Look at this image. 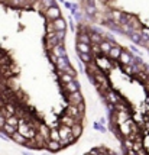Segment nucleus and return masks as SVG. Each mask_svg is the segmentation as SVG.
Masks as SVG:
<instances>
[{"label": "nucleus", "mask_w": 149, "mask_h": 155, "mask_svg": "<svg viewBox=\"0 0 149 155\" xmlns=\"http://www.w3.org/2000/svg\"><path fill=\"white\" fill-rule=\"evenodd\" d=\"M119 61L122 62V65H126V64H133V62H135V58L130 55L129 51L123 49L122 54H120V57H119Z\"/></svg>", "instance_id": "nucleus-11"}, {"label": "nucleus", "mask_w": 149, "mask_h": 155, "mask_svg": "<svg viewBox=\"0 0 149 155\" xmlns=\"http://www.w3.org/2000/svg\"><path fill=\"white\" fill-rule=\"evenodd\" d=\"M146 152H148V155H149V148H146Z\"/></svg>", "instance_id": "nucleus-38"}, {"label": "nucleus", "mask_w": 149, "mask_h": 155, "mask_svg": "<svg viewBox=\"0 0 149 155\" xmlns=\"http://www.w3.org/2000/svg\"><path fill=\"white\" fill-rule=\"evenodd\" d=\"M64 113L68 116H71V117H74L77 122H81L83 119H84V113H81V112L78 110V107H77V106H73V104H68L67 107H65V110H64Z\"/></svg>", "instance_id": "nucleus-3"}, {"label": "nucleus", "mask_w": 149, "mask_h": 155, "mask_svg": "<svg viewBox=\"0 0 149 155\" xmlns=\"http://www.w3.org/2000/svg\"><path fill=\"white\" fill-rule=\"evenodd\" d=\"M122 70H123V73H125V74H129V75L135 74V71H133V65H132V64H126V65H122Z\"/></svg>", "instance_id": "nucleus-28"}, {"label": "nucleus", "mask_w": 149, "mask_h": 155, "mask_svg": "<svg viewBox=\"0 0 149 155\" xmlns=\"http://www.w3.org/2000/svg\"><path fill=\"white\" fill-rule=\"evenodd\" d=\"M122 51L123 49L119 47V45H115V47L110 49V52L107 54V57L112 61H119V57H120V54H122Z\"/></svg>", "instance_id": "nucleus-12"}, {"label": "nucleus", "mask_w": 149, "mask_h": 155, "mask_svg": "<svg viewBox=\"0 0 149 155\" xmlns=\"http://www.w3.org/2000/svg\"><path fill=\"white\" fill-rule=\"evenodd\" d=\"M49 60H51V61H52V62L55 64V62L58 61V57H57V55H54L52 52H49Z\"/></svg>", "instance_id": "nucleus-35"}, {"label": "nucleus", "mask_w": 149, "mask_h": 155, "mask_svg": "<svg viewBox=\"0 0 149 155\" xmlns=\"http://www.w3.org/2000/svg\"><path fill=\"white\" fill-rule=\"evenodd\" d=\"M49 52H52L54 55H57L58 58H60V57H67V51H65V48H64V44H58V45H55Z\"/></svg>", "instance_id": "nucleus-13"}, {"label": "nucleus", "mask_w": 149, "mask_h": 155, "mask_svg": "<svg viewBox=\"0 0 149 155\" xmlns=\"http://www.w3.org/2000/svg\"><path fill=\"white\" fill-rule=\"evenodd\" d=\"M57 38L60 41V44H64V38H65V31H57Z\"/></svg>", "instance_id": "nucleus-31"}, {"label": "nucleus", "mask_w": 149, "mask_h": 155, "mask_svg": "<svg viewBox=\"0 0 149 155\" xmlns=\"http://www.w3.org/2000/svg\"><path fill=\"white\" fill-rule=\"evenodd\" d=\"M60 123H61V125H65V126H70V128H73L75 123H77V120H75L74 117H71V116H68V115L64 113V115L60 117Z\"/></svg>", "instance_id": "nucleus-14"}, {"label": "nucleus", "mask_w": 149, "mask_h": 155, "mask_svg": "<svg viewBox=\"0 0 149 155\" xmlns=\"http://www.w3.org/2000/svg\"><path fill=\"white\" fill-rule=\"evenodd\" d=\"M47 32H57L54 28V23H52V20H48L47 23Z\"/></svg>", "instance_id": "nucleus-32"}, {"label": "nucleus", "mask_w": 149, "mask_h": 155, "mask_svg": "<svg viewBox=\"0 0 149 155\" xmlns=\"http://www.w3.org/2000/svg\"><path fill=\"white\" fill-rule=\"evenodd\" d=\"M100 123H102V125H104V123H106V117H102V119H100Z\"/></svg>", "instance_id": "nucleus-37"}, {"label": "nucleus", "mask_w": 149, "mask_h": 155, "mask_svg": "<svg viewBox=\"0 0 149 155\" xmlns=\"http://www.w3.org/2000/svg\"><path fill=\"white\" fill-rule=\"evenodd\" d=\"M42 155H51V152H49V154H42Z\"/></svg>", "instance_id": "nucleus-39"}, {"label": "nucleus", "mask_w": 149, "mask_h": 155, "mask_svg": "<svg viewBox=\"0 0 149 155\" xmlns=\"http://www.w3.org/2000/svg\"><path fill=\"white\" fill-rule=\"evenodd\" d=\"M71 134H73V136H74L75 139H78V138L83 135V123L81 122H77L74 126L71 128Z\"/></svg>", "instance_id": "nucleus-18"}, {"label": "nucleus", "mask_w": 149, "mask_h": 155, "mask_svg": "<svg viewBox=\"0 0 149 155\" xmlns=\"http://www.w3.org/2000/svg\"><path fill=\"white\" fill-rule=\"evenodd\" d=\"M55 67L58 71H64V73H68V74L74 75L75 77V70L71 67V64H70V60H68V57H60L58 61L55 62Z\"/></svg>", "instance_id": "nucleus-1"}, {"label": "nucleus", "mask_w": 149, "mask_h": 155, "mask_svg": "<svg viewBox=\"0 0 149 155\" xmlns=\"http://www.w3.org/2000/svg\"><path fill=\"white\" fill-rule=\"evenodd\" d=\"M61 9L57 6H51V7H48L47 10L44 12V16L47 18V20H55V19H58V18H61Z\"/></svg>", "instance_id": "nucleus-4"}, {"label": "nucleus", "mask_w": 149, "mask_h": 155, "mask_svg": "<svg viewBox=\"0 0 149 155\" xmlns=\"http://www.w3.org/2000/svg\"><path fill=\"white\" fill-rule=\"evenodd\" d=\"M41 2H42V6H44L45 10H47L48 7L55 6V0H41Z\"/></svg>", "instance_id": "nucleus-30"}, {"label": "nucleus", "mask_w": 149, "mask_h": 155, "mask_svg": "<svg viewBox=\"0 0 149 155\" xmlns=\"http://www.w3.org/2000/svg\"><path fill=\"white\" fill-rule=\"evenodd\" d=\"M29 151H32V149H38V143H36V141L35 139H28L26 145H25Z\"/></svg>", "instance_id": "nucleus-29"}, {"label": "nucleus", "mask_w": 149, "mask_h": 155, "mask_svg": "<svg viewBox=\"0 0 149 155\" xmlns=\"http://www.w3.org/2000/svg\"><path fill=\"white\" fill-rule=\"evenodd\" d=\"M5 123H6V116L3 115V113H2V110H0V130L3 129Z\"/></svg>", "instance_id": "nucleus-33"}, {"label": "nucleus", "mask_w": 149, "mask_h": 155, "mask_svg": "<svg viewBox=\"0 0 149 155\" xmlns=\"http://www.w3.org/2000/svg\"><path fill=\"white\" fill-rule=\"evenodd\" d=\"M10 141H13L15 143H18V145H22V147H25L28 142V138L25 135H22L21 132H15L13 135H10Z\"/></svg>", "instance_id": "nucleus-10"}, {"label": "nucleus", "mask_w": 149, "mask_h": 155, "mask_svg": "<svg viewBox=\"0 0 149 155\" xmlns=\"http://www.w3.org/2000/svg\"><path fill=\"white\" fill-rule=\"evenodd\" d=\"M93 129H96V130H99L100 134H106V132H107V129H106V126H104V125H102L100 122H94V123H93Z\"/></svg>", "instance_id": "nucleus-27"}, {"label": "nucleus", "mask_w": 149, "mask_h": 155, "mask_svg": "<svg viewBox=\"0 0 149 155\" xmlns=\"http://www.w3.org/2000/svg\"><path fill=\"white\" fill-rule=\"evenodd\" d=\"M19 116H16V115H12V116H9V117H6V123H9V125H12V126H15V128L18 129V125H19Z\"/></svg>", "instance_id": "nucleus-23"}, {"label": "nucleus", "mask_w": 149, "mask_h": 155, "mask_svg": "<svg viewBox=\"0 0 149 155\" xmlns=\"http://www.w3.org/2000/svg\"><path fill=\"white\" fill-rule=\"evenodd\" d=\"M62 91H64V94H71V93H75V91H80V84L77 83V81H71V83H68V84H64L62 86Z\"/></svg>", "instance_id": "nucleus-9"}, {"label": "nucleus", "mask_w": 149, "mask_h": 155, "mask_svg": "<svg viewBox=\"0 0 149 155\" xmlns=\"http://www.w3.org/2000/svg\"><path fill=\"white\" fill-rule=\"evenodd\" d=\"M77 49H78V52H86V54H91V45H90V44H83V42H77Z\"/></svg>", "instance_id": "nucleus-21"}, {"label": "nucleus", "mask_w": 149, "mask_h": 155, "mask_svg": "<svg viewBox=\"0 0 149 155\" xmlns=\"http://www.w3.org/2000/svg\"><path fill=\"white\" fill-rule=\"evenodd\" d=\"M91 54H93V57H94V60L97 58V57H100V55H104L102 52V48H100L99 44H91Z\"/></svg>", "instance_id": "nucleus-22"}, {"label": "nucleus", "mask_w": 149, "mask_h": 155, "mask_svg": "<svg viewBox=\"0 0 149 155\" xmlns=\"http://www.w3.org/2000/svg\"><path fill=\"white\" fill-rule=\"evenodd\" d=\"M2 130H3V132H5V134H6V135H13L15 132H16V130H18V129L15 128V126H12V125H9V123H5V126H3V129H2Z\"/></svg>", "instance_id": "nucleus-25"}, {"label": "nucleus", "mask_w": 149, "mask_h": 155, "mask_svg": "<svg viewBox=\"0 0 149 155\" xmlns=\"http://www.w3.org/2000/svg\"><path fill=\"white\" fill-rule=\"evenodd\" d=\"M0 139H3V141H6V142H9L10 141V136L9 135H6L3 130H0Z\"/></svg>", "instance_id": "nucleus-34"}, {"label": "nucleus", "mask_w": 149, "mask_h": 155, "mask_svg": "<svg viewBox=\"0 0 149 155\" xmlns=\"http://www.w3.org/2000/svg\"><path fill=\"white\" fill-rule=\"evenodd\" d=\"M78 57H80V60L84 62V64H88V62H91L93 61V54H86V52H78Z\"/></svg>", "instance_id": "nucleus-24"}, {"label": "nucleus", "mask_w": 149, "mask_h": 155, "mask_svg": "<svg viewBox=\"0 0 149 155\" xmlns=\"http://www.w3.org/2000/svg\"><path fill=\"white\" fill-rule=\"evenodd\" d=\"M60 41L57 38V32H47V36H45V47H47L48 51H51L55 45H58Z\"/></svg>", "instance_id": "nucleus-5"}, {"label": "nucleus", "mask_w": 149, "mask_h": 155, "mask_svg": "<svg viewBox=\"0 0 149 155\" xmlns=\"http://www.w3.org/2000/svg\"><path fill=\"white\" fill-rule=\"evenodd\" d=\"M58 130H60V135H61V141L71 136V128H70V126H65V125H61V123H60Z\"/></svg>", "instance_id": "nucleus-19"}, {"label": "nucleus", "mask_w": 149, "mask_h": 155, "mask_svg": "<svg viewBox=\"0 0 149 155\" xmlns=\"http://www.w3.org/2000/svg\"><path fill=\"white\" fill-rule=\"evenodd\" d=\"M122 100L123 99L116 93L115 90H109L107 93L104 94V101H106V103H110V104H115V106L119 103V101H122Z\"/></svg>", "instance_id": "nucleus-7"}, {"label": "nucleus", "mask_w": 149, "mask_h": 155, "mask_svg": "<svg viewBox=\"0 0 149 155\" xmlns=\"http://www.w3.org/2000/svg\"><path fill=\"white\" fill-rule=\"evenodd\" d=\"M49 139H52V141H61L60 130H58V129H51V130H49Z\"/></svg>", "instance_id": "nucleus-26"}, {"label": "nucleus", "mask_w": 149, "mask_h": 155, "mask_svg": "<svg viewBox=\"0 0 149 155\" xmlns=\"http://www.w3.org/2000/svg\"><path fill=\"white\" fill-rule=\"evenodd\" d=\"M61 149H62L61 141H52V139H49L47 142V147H45V151L51 152V154H55V152H58Z\"/></svg>", "instance_id": "nucleus-8"}, {"label": "nucleus", "mask_w": 149, "mask_h": 155, "mask_svg": "<svg viewBox=\"0 0 149 155\" xmlns=\"http://www.w3.org/2000/svg\"><path fill=\"white\" fill-rule=\"evenodd\" d=\"M58 74H60V81L62 83V86H64V84H68V83H71V81L75 80L74 75L68 74V73H64V71H58Z\"/></svg>", "instance_id": "nucleus-17"}, {"label": "nucleus", "mask_w": 149, "mask_h": 155, "mask_svg": "<svg viewBox=\"0 0 149 155\" xmlns=\"http://www.w3.org/2000/svg\"><path fill=\"white\" fill-rule=\"evenodd\" d=\"M49 130H51V129L48 128V125L42 123V122L39 123V126H38V129H36V132H38L41 136H44L47 141H49Z\"/></svg>", "instance_id": "nucleus-15"}, {"label": "nucleus", "mask_w": 149, "mask_h": 155, "mask_svg": "<svg viewBox=\"0 0 149 155\" xmlns=\"http://www.w3.org/2000/svg\"><path fill=\"white\" fill-rule=\"evenodd\" d=\"M116 44L115 42H113V41H109V39H104L102 42V44H100V48H102V52L104 55H107L109 52H110V49H112V48L115 47Z\"/></svg>", "instance_id": "nucleus-16"}, {"label": "nucleus", "mask_w": 149, "mask_h": 155, "mask_svg": "<svg viewBox=\"0 0 149 155\" xmlns=\"http://www.w3.org/2000/svg\"><path fill=\"white\" fill-rule=\"evenodd\" d=\"M67 101L68 104H73V106H78L80 103L84 101V97H83L81 91H75V93H71V94H67Z\"/></svg>", "instance_id": "nucleus-6"}, {"label": "nucleus", "mask_w": 149, "mask_h": 155, "mask_svg": "<svg viewBox=\"0 0 149 155\" xmlns=\"http://www.w3.org/2000/svg\"><path fill=\"white\" fill-rule=\"evenodd\" d=\"M86 155H91V154H90V152H88V154H86Z\"/></svg>", "instance_id": "nucleus-40"}, {"label": "nucleus", "mask_w": 149, "mask_h": 155, "mask_svg": "<svg viewBox=\"0 0 149 155\" xmlns=\"http://www.w3.org/2000/svg\"><path fill=\"white\" fill-rule=\"evenodd\" d=\"M52 23H54V28L55 31H65V28H67V23H65V20L61 18H58V19L52 20Z\"/></svg>", "instance_id": "nucleus-20"}, {"label": "nucleus", "mask_w": 149, "mask_h": 155, "mask_svg": "<svg viewBox=\"0 0 149 155\" xmlns=\"http://www.w3.org/2000/svg\"><path fill=\"white\" fill-rule=\"evenodd\" d=\"M22 155H34V154H32L31 151H23V152H22Z\"/></svg>", "instance_id": "nucleus-36"}, {"label": "nucleus", "mask_w": 149, "mask_h": 155, "mask_svg": "<svg viewBox=\"0 0 149 155\" xmlns=\"http://www.w3.org/2000/svg\"><path fill=\"white\" fill-rule=\"evenodd\" d=\"M96 64H97V67L100 68L104 74H109L110 70L113 68V61L110 60L107 55H100V57H97V58H96Z\"/></svg>", "instance_id": "nucleus-2"}]
</instances>
